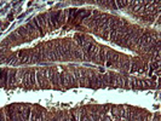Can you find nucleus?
<instances>
[{
    "instance_id": "423d86ee",
    "label": "nucleus",
    "mask_w": 161,
    "mask_h": 121,
    "mask_svg": "<svg viewBox=\"0 0 161 121\" xmlns=\"http://www.w3.org/2000/svg\"><path fill=\"white\" fill-rule=\"evenodd\" d=\"M16 75H17V72H16V70L10 72V74H9V79H8V86H10V87H15Z\"/></svg>"
},
{
    "instance_id": "20e7f679",
    "label": "nucleus",
    "mask_w": 161,
    "mask_h": 121,
    "mask_svg": "<svg viewBox=\"0 0 161 121\" xmlns=\"http://www.w3.org/2000/svg\"><path fill=\"white\" fill-rule=\"evenodd\" d=\"M17 58L20 61V64H26L30 62V52L29 51H20L17 55Z\"/></svg>"
},
{
    "instance_id": "4be33fe9",
    "label": "nucleus",
    "mask_w": 161,
    "mask_h": 121,
    "mask_svg": "<svg viewBox=\"0 0 161 121\" xmlns=\"http://www.w3.org/2000/svg\"><path fill=\"white\" fill-rule=\"evenodd\" d=\"M103 121H110V120H109L108 116H104V118H103Z\"/></svg>"
},
{
    "instance_id": "0eeeda50",
    "label": "nucleus",
    "mask_w": 161,
    "mask_h": 121,
    "mask_svg": "<svg viewBox=\"0 0 161 121\" xmlns=\"http://www.w3.org/2000/svg\"><path fill=\"white\" fill-rule=\"evenodd\" d=\"M23 84L26 88H32V85H30V72H26L23 76Z\"/></svg>"
},
{
    "instance_id": "9d476101",
    "label": "nucleus",
    "mask_w": 161,
    "mask_h": 121,
    "mask_svg": "<svg viewBox=\"0 0 161 121\" xmlns=\"http://www.w3.org/2000/svg\"><path fill=\"white\" fill-rule=\"evenodd\" d=\"M59 82L63 87H67V73L64 72L59 73Z\"/></svg>"
},
{
    "instance_id": "f257e3e1",
    "label": "nucleus",
    "mask_w": 161,
    "mask_h": 121,
    "mask_svg": "<svg viewBox=\"0 0 161 121\" xmlns=\"http://www.w3.org/2000/svg\"><path fill=\"white\" fill-rule=\"evenodd\" d=\"M48 17H50V22H51V28L55 29L57 28L59 23H61V11H52L50 15H48Z\"/></svg>"
},
{
    "instance_id": "39448f33",
    "label": "nucleus",
    "mask_w": 161,
    "mask_h": 121,
    "mask_svg": "<svg viewBox=\"0 0 161 121\" xmlns=\"http://www.w3.org/2000/svg\"><path fill=\"white\" fill-rule=\"evenodd\" d=\"M8 69H1L0 70V87H8V79H9Z\"/></svg>"
},
{
    "instance_id": "6ab92c4d",
    "label": "nucleus",
    "mask_w": 161,
    "mask_h": 121,
    "mask_svg": "<svg viewBox=\"0 0 161 121\" xmlns=\"http://www.w3.org/2000/svg\"><path fill=\"white\" fill-rule=\"evenodd\" d=\"M5 61V57H4V53H3V50L0 49V62H4Z\"/></svg>"
},
{
    "instance_id": "a211bd4d",
    "label": "nucleus",
    "mask_w": 161,
    "mask_h": 121,
    "mask_svg": "<svg viewBox=\"0 0 161 121\" xmlns=\"http://www.w3.org/2000/svg\"><path fill=\"white\" fill-rule=\"evenodd\" d=\"M81 121H90V118H89V116H86L85 114L83 113V115H81Z\"/></svg>"
},
{
    "instance_id": "f8f14e48",
    "label": "nucleus",
    "mask_w": 161,
    "mask_h": 121,
    "mask_svg": "<svg viewBox=\"0 0 161 121\" xmlns=\"http://www.w3.org/2000/svg\"><path fill=\"white\" fill-rule=\"evenodd\" d=\"M131 64H132V67L130 68V72H131V73H134V72L139 70V63L138 62H132Z\"/></svg>"
},
{
    "instance_id": "f03ea898",
    "label": "nucleus",
    "mask_w": 161,
    "mask_h": 121,
    "mask_svg": "<svg viewBox=\"0 0 161 121\" xmlns=\"http://www.w3.org/2000/svg\"><path fill=\"white\" fill-rule=\"evenodd\" d=\"M100 49H98L97 46H96V44H93V42H90L87 46L85 47V52H84V58L85 59H87V61H91V57H92V55H93L96 51H98Z\"/></svg>"
},
{
    "instance_id": "4468645a",
    "label": "nucleus",
    "mask_w": 161,
    "mask_h": 121,
    "mask_svg": "<svg viewBox=\"0 0 161 121\" xmlns=\"http://www.w3.org/2000/svg\"><path fill=\"white\" fill-rule=\"evenodd\" d=\"M34 84H35V73L30 70V85H32V87L34 86Z\"/></svg>"
},
{
    "instance_id": "dca6fc26",
    "label": "nucleus",
    "mask_w": 161,
    "mask_h": 121,
    "mask_svg": "<svg viewBox=\"0 0 161 121\" xmlns=\"http://www.w3.org/2000/svg\"><path fill=\"white\" fill-rule=\"evenodd\" d=\"M109 76H110L109 84H115V80H116V76H115V74H114V73H110V74H109Z\"/></svg>"
},
{
    "instance_id": "f3484780",
    "label": "nucleus",
    "mask_w": 161,
    "mask_h": 121,
    "mask_svg": "<svg viewBox=\"0 0 161 121\" xmlns=\"http://www.w3.org/2000/svg\"><path fill=\"white\" fill-rule=\"evenodd\" d=\"M23 113H24L23 119H24V120H28V119H29V114H30V110H29V109H26V110H24Z\"/></svg>"
},
{
    "instance_id": "9b49d317",
    "label": "nucleus",
    "mask_w": 161,
    "mask_h": 121,
    "mask_svg": "<svg viewBox=\"0 0 161 121\" xmlns=\"http://www.w3.org/2000/svg\"><path fill=\"white\" fill-rule=\"evenodd\" d=\"M121 64H120V67H121V69L122 70H130V64H131V63H130L128 61H122V62H120Z\"/></svg>"
},
{
    "instance_id": "7ed1b4c3",
    "label": "nucleus",
    "mask_w": 161,
    "mask_h": 121,
    "mask_svg": "<svg viewBox=\"0 0 161 121\" xmlns=\"http://www.w3.org/2000/svg\"><path fill=\"white\" fill-rule=\"evenodd\" d=\"M47 73H48V76H50V81L55 85V88H59V86H58V82H59V74L56 72V69H55V68H50V69L47 70Z\"/></svg>"
},
{
    "instance_id": "aec40b11",
    "label": "nucleus",
    "mask_w": 161,
    "mask_h": 121,
    "mask_svg": "<svg viewBox=\"0 0 161 121\" xmlns=\"http://www.w3.org/2000/svg\"><path fill=\"white\" fill-rule=\"evenodd\" d=\"M0 121H5L4 115H3V113H1V111H0Z\"/></svg>"
},
{
    "instance_id": "ddd939ff",
    "label": "nucleus",
    "mask_w": 161,
    "mask_h": 121,
    "mask_svg": "<svg viewBox=\"0 0 161 121\" xmlns=\"http://www.w3.org/2000/svg\"><path fill=\"white\" fill-rule=\"evenodd\" d=\"M36 79H38L39 87L40 88H44V86H42V74H41V72H36Z\"/></svg>"
},
{
    "instance_id": "1a4fd4ad",
    "label": "nucleus",
    "mask_w": 161,
    "mask_h": 121,
    "mask_svg": "<svg viewBox=\"0 0 161 121\" xmlns=\"http://www.w3.org/2000/svg\"><path fill=\"white\" fill-rule=\"evenodd\" d=\"M98 61L102 62V63L106 62V50L103 47H101L100 51H98Z\"/></svg>"
},
{
    "instance_id": "412c9836",
    "label": "nucleus",
    "mask_w": 161,
    "mask_h": 121,
    "mask_svg": "<svg viewBox=\"0 0 161 121\" xmlns=\"http://www.w3.org/2000/svg\"><path fill=\"white\" fill-rule=\"evenodd\" d=\"M30 121H36V120H35V113L32 114V119H30Z\"/></svg>"
},
{
    "instance_id": "6e6552de",
    "label": "nucleus",
    "mask_w": 161,
    "mask_h": 121,
    "mask_svg": "<svg viewBox=\"0 0 161 121\" xmlns=\"http://www.w3.org/2000/svg\"><path fill=\"white\" fill-rule=\"evenodd\" d=\"M75 40L78 41V45H80V46H83L84 49H85L86 46L89 45V44H87V45H86V38H85L84 35H80V34L75 35Z\"/></svg>"
},
{
    "instance_id": "2eb2a0df",
    "label": "nucleus",
    "mask_w": 161,
    "mask_h": 121,
    "mask_svg": "<svg viewBox=\"0 0 161 121\" xmlns=\"http://www.w3.org/2000/svg\"><path fill=\"white\" fill-rule=\"evenodd\" d=\"M115 4L119 5L120 9H123V8H125V6H127L130 3H128V1H119V0H117V1H115Z\"/></svg>"
}]
</instances>
